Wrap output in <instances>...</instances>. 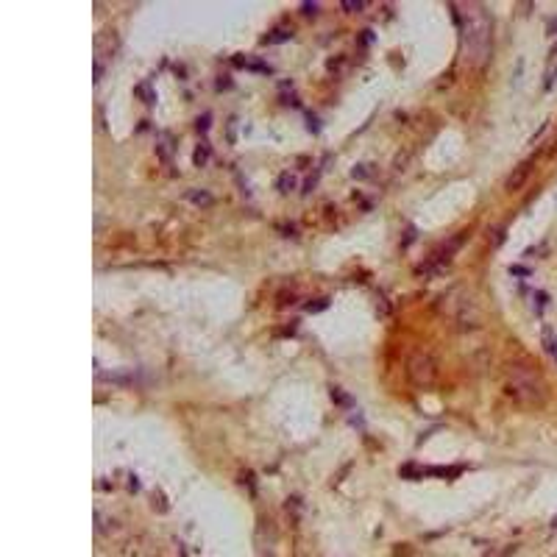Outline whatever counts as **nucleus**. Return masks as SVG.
<instances>
[{
  "label": "nucleus",
  "instance_id": "f257e3e1",
  "mask_svg": "<svg viewBox=\"0 0 557 557\" xmlns=\"http://www.w3.org/2000/svg\"><path fill=\"white\" fill-rule=\"evenodd\" d=\"M505 393L519 404V407H541L546 402L544 385L538 374L532 368H524V365H513L507 368L505 374Z\"/></svg>",
  "mask_w": 557,
  "mask_h": 557
},
{
  "label": "nucleus",
  "instance_id": "0eeeda50",
  "mask_svg": "<svg viewBox=\"0 0 557 557\" xmlns=\"http://www.w3.org/2000/svg\"><path fill=\"white\" fill-rule=\"evenodd\" d=\"M510 552H513V549H493V552H488L485 557H507Z\"/></svg>",
  "mask_w": 557,
  "mask_h": 557
},
{
  "label": "nucleus",
  "instance_id": "7ed1b4c3",
  "mask_svg": "<svg viewBox=\"0 0 557 557\" xmlns=\"http://www.w3.org/2000/svg\"><path fill=\"white\" fill-rule=\"evenodd\" d=\"M446 312L457 318V324H474L477 321V310L474 301L466 296L463 287H452V293L446 296Z\"/></svg>",
  "mask_w": 557,
  "mask_h": 557
},
{
  "label": "nucleus",
  "instance_id": "f03ea898",
  "mask_svg": "<svg viewBox=\"0 0 557 557\" xmlns=\"http://www.w3.org/2000/svg\"><path fill=\"white\" fill-rule=\"evenodd\" d=\"M463 42H466V53L477 62H485L488 59V51H491V23L488 17L480 12H474L463 23Z\"/></svg>",
  "mask_w": 557,
  "mask_h": 557
},
{
  "label": "nucleus",
  "instance_id": "39448f33",
  "mask_svg": "<svg viewBox=\"0 0 557 557\" xmlns=\"http://www.w3.org/2000/svg\"><path fill=\"white\" fill-rule=\"evenodd\" d=\"M187 198H190L193 204H198V207H207V204H212V195L209 193H187Z\"/></svg>",
  "mask_w": 557,
  "mask_h": 557
},
{
  "label": "nucleus",
  "instance_id": "1a4fd4ad",
  "mask_svg": "<svg viewBox=\"0 0 557 557\" xmlns=\"http://www.w3.org/2000/svg\"><path fill=\"white\" fill-rule=\"evenodd\" d=\"M552 530H555V532H557V519H555V521H552Z\"/></svg>",
  "mask_w": 557,
  "mask_h": 557
},
{
  "label": "nucleus",
  "instance_id": "6e6552de",
  "mask_svg": "<svg viewBox=\"0 0 557 557\" xmlns=\"http://www.w3.org/2000/svg\"><path fill=\"white\" fill-rule=\"evenodd\" d=\"M279 187H282V190H290V187H293V176H282Z\"/></svg>",
  "mask_w": 557,
  "mask_h": 557
},
{
  "label": "nucleus",
  "instance_id": "20e7f679",
  "mask_svg": "<svg viewBox=\"0 0 557 557\" xmlns=\"http://www.w3.org/2000/svg\"><path fill=\"white\" fill-rule=\"evenodd\" d=\"M410 376L415 382H429L435 376V360L429 354H415L410 360Z\"/></svg>",
  "mask_w": 557,
  "mask_h": 557
},
{
  "label": "nucleus",
  "instance_id": "423d86ee",
  "mask_svg": "<svg viewBox=\"0 0 557 557\" xmlns=\"http://www.w3.org/2000/svg\"><path fill=\"white\" fill-rule=\"evenodd\" d=\"M207 154H209V148H204V145H198V151H195V162H207Z\"/></svg>",
  "mask_w": 557,
  "mask_h": 557
}]
</instances>
